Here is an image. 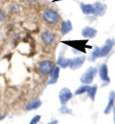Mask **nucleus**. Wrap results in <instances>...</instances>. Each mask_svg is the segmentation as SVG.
<instances>
[{
    "mask_svg": "<svg viewBox=\"0 0 115 124\" xmlns=\"http://www.w3.org/2000/svg\"><path fill=\"white\" fill-rule=\"evenodd\" d=\"M97 73V68L90 67L84 73L82 74L80 79V82L82 83L85 84V85L91 84L93 81L94 78L96 76Z\"/></svg>",
    "mask_w": 115,
    "mask_h": 124,
    "instance_id": "nucleus-1",
    "label": "nucleus"
},
{
    "mask_svg": "<svg viewBox=\"0 0 115 124\" xmlns=\"http://www.w3.org/2000/svg\"><path fill=\"white\" fill-rule=\"evenodd\" d=\"M43 17L44 21L50 24H54L60 19L57 12L52 9L45 10L43 14Z\"/></svg>",
    "mask_w": 115,
    "mask_h": 124,
    "instance_id": "nucleus-2",
    "label": "nucleus"
},
{
    "mask_svg": "<svg viewBox=\"0 0 115 124\" xmlns=\"http://www.w3.org/2000/svg\"><path fill=\"white\" fill-rule=\"evenodd\" d=\"M115 44V41L114 39H108L106 41L105 44L99 49V57H105L108 55L112 49Z\"/></svg>",
    "mask_w": 115,
    "mask_h": 124,
    "instance_id": "nucleus-3",
    "label": "nucleus"
},
{
    "mask_svg": "<svg viewBox=\"0 0 115 124\" xmlns=\"http://www.w3.org/2000/svg\"><path fill=\"white\" fill-rule=\"evenodd\" d=\"M72 93L70 90L66 87L62 88L59 93V100L62 105H65L66 104L70 101L72 98Z\"/></svg>",
    "mask_w": 115,
    "mask_h": 124,
    "instance_id": "nucleus-4",
    "label": "nucleus"
},
{
    "mask_svg": "<svg viewBox=\"0 0 115 124\" xmlns=\"http://www.w3.org/2000/svg\"><path fill=\"white\" fill-rule=\"evenodd\" d=\"M53 64L50 61H44L40 64L39 69L40 72L43 75H48L53 70Z\"/></svg>",
    "mask_w": 115,
    "mask_h": 124,
    "instance_id": "nucleus-5",
    "label": "nucleus"
},
{
    "mask_svg": "<svg viewBox=\"0 0 115 124\" xmlns=\"http://www.w3.org/2000/svg\"><path fill=\"white\" fill-rule=\"evenodd\" d=\"M85 59H86V56L85 55H81L74 58L73 59H71L69 68L73 70L81 68L83 64L84 63Z\"/></svg>",
    "mask_w": 115,
    "mask_h": 124,
    "instance_id": "nucleus-6",
    "label": "nucleus"
},
{
    "mask_svg": "<svg viewBox=\"0 0 115 124\" xmlns=\"http://www.w3.org/2000/svg\"><path fill=\"white\" fill-rule=\"evenodd\" d=\"M99 75L101 80L104 82L103 85H108L110 82V78L108 76V67L106 64H103L100 67L99 70Z\"/></svg>",
    "mask_w": 115,
    "mask_h": 124,
    "instance_id": "nucleus-7",
    "label": "nucleus"
},
{
    "mask_svg": "<svg viewBox=\"0 0 115 124\" xmlns=\"http://www.w3.org/2000/svg\"><path fill=\"white\" fill-rule=\"evenodd\" d=\"M97 34V30L90 26L85 27L81 31L82 36L89 39H92L96 37Z\"/></svg>",
    "mask_w": 115,
    "mask_h": 124,
    "instance_id": "nucleus-8",
    "label": "nucleus"
},
{
    "mask_svg": "<svg viewBox=\"0 0 115 124\" xmlns=\"http://www.w3.org/2000/svg\"><path fill=\"white\" fill-rule=\"evenodd\" d=\"M108 100V103L107 104L105 110H104V113L106 115L109 114L110 113L111 110H112L114 106L115 100V92L114 91H111L109 92Z\"/></svg>",
    "mask_w": 115,
    "mask_h": 124,
    "instance_id": "nucleus-9",
    "label": "nucleus"
},
{
    "mask_svg": "<svg viewBox=\"0 0 115 124\" xmlns=\"http://www.w3.org/2000/svg\"><path fill=\"white\" fill-rule=\"evenodd\" d=\"M93 6L94 8V15L96 16H102L105 14L106 9V7L105 5H103L99 2H97L94 3V4Z\"/></svg>",
    "mask_w": 115,
    "mask_h": 124,
    "instance_id": "nucleus-10",
    "label": "nucleus"
},
{
    "mask_svg": "<svg viewBox=\"0 0 115 124\" xmlns=\"http://www.w3.org/2000/svg\"><path fill=\"white\" fill-rule=\"evenodd\" d=\"M60 68L59 67H56L51 72L50 79L48 80L47 85H54L57 82L58 79L60 76Z\"/></svg>",
    "mask_w": 115,
    "mask_h": 124,
    "instance_id": "nucleus-11",
    "label": "nucleus"
},
{
    "mask_svg": "<svg viewBox=\"0 0 115 124\" xmlns=\"http://www.w3.org/2000/svg\"><path fill=\"white\" fill-rule=\"evenodd\" d=\"M41 38L42 41L46 44H50L53 43L55 38L53 33L49 31L43 32L41 35Z\"/></svg>",
    "mask_w": 115,
    "mask_h": 124,
    "instance_id": "nucleus-12",
    "label": "nucleus"
},
{
    "mask_svg": "<svg viewBox=\"0 0 115 124\" xmlns=\"http://www.w3.org/2000/svg\"><path fill=\"white\" fill-rule=\"evenodd\" d=\"M72 59H69V58H65L63 55H60L58 57L57 63L60 65L61 68L63 69L66 68L67 67H69Z\"/></svg>",
    "mask_w": 115,
    "mask_h": 124,
    "instance_id": "nucleus-13",
    "label": "nucleus"
},
{
    "mask_svg": "<svg viewBox=\"0 0 115 124\" xmlns=\"http://www.w3.org/2000/svg\"><path fill=\"white\" fill-rule=\"evenodd\" d=\"M80 8L83 13L85 15L93 14L94 8L93 6L91 4H85L84 3H81L80 5Z\"/></svg>",
    "mask_w": 115,
    "mask_h": 124,
    "instance_id": "nucleus-14",
    "label": "nucleus"
},
{
    "mask_svg": "<svg viewBox=\"0 0 115 124\" xmlns=\"http://www.w3.org/2000/svg\"><path fill=\"white\" fill-rule=\"evenodd\" d=\"M72 30V23L69 20L63 22L61 25V33L63 35L67 34Z\"/></svg>",
    "mask_w": 115,
    "mask_h": 124,
    "instance_id": "nucleus-15",
    "label": "nucleus"
},
{
    "mask_svg": "<svg viewBox=\"0 0 115 124\" xmlns=\"http://www.w3.org/2000/svg\"><path fill=\"white\" fill-rule=\"evenodd\" d=\"M97 89V85H93V86H89L88 88V90L87 91L88 97L90 98V100H92V101H94Z\"/></svg>",
    "mask_w": 115,
    "mask_h": 124,
    "instance_id": "nucleus-16",
    "label": "nucleus"
},
{
    "mask_svg": "<svg viewBox=\"0 0 115 124\" xmlns=\"http://www.w3.org/2000/svg\"><path fill=\"white\" fill-rule=\"evenodd\" d=\"M42 105V102L40 100H36L32 102L29 103L25 107V110L27 111H30L32 110H36L39 108Z\"/></svg>",
    "mask_w": 115,
    "mask_h": 124,
    "instance_id": "nucleus-17",
    "label": "nucleus"
},
{
    "mask_svg": "<svg viewBox=\"0 0 115 124\" xmlns=\"http://www.w3.org/2000/svg\"><path fill=\"white\" fill-rule=\"evenodd\" d=\"M99 48L96 45L94 46V50L93 51L91 55L89 56L88 60L90 62H95L96 61L97 58H99L100 52H99Z\"/></svg>",
    "mask_w": 115,
    "mask_h": 124,
    "instance_id": "nucleus-18",
    "label": "nucleus"
},
{
    "mask_svg": "<svg viewBox=\"0 0 115 124\" xmlns=\"http://www.w3.org/2000/svg\"><path fill=\"white\" fill-rule=\"evenodd\" d=\"M89 85H81V87H80L78 88L77 90L75 91V94L76 95H79V94H83L84 93L87 92V91Z\"/></svg>",
    "mask_w": 115,
    "mask_h": 124,
    "instance_id": "nucleus-19",
    "label": "nucleus"
},
{
    "mask_svg": "<svg viewBox=\"0 0 115 124\" xmlns=\"http://www.w3.org/2000/svg\"><path fill=\"white\" fill-rule=\"evenodd\" d=\"M59 111L61 114H71L72 113V110L67 108L65 105H63L61 107H60Z\"/></svg>",
    "mask_w": 115,
    "mask_h": 124,
    "instance_id": "nucleus-20",
    "label": "nucleus"
},
{
    "mask_svg": "<svg viewBox=\"0 0 115 124\" xmlns=\"http://www.w3.org/2000/svg\"><path fill=\"white\" fill-rule=\"evenodd\" d=\"M41 118V115H36L34 116V117H33V118L31 120V121H30L29 124H35L38 123L40 121Z\"/></svg>",
    "mask_w": 115,
    "mask_h": 124,
    "instance_id": "nucleus-21",
    "label": "nucleus"
},
{
    "mask_svg": "<svg viewBox=\"0 0 115 124\" xmlns=\"http://www.w3.org/2000/svg\"><path fill=\"white\" fill-rule=\"evenodd\" d=\"M5 18V17L4 15V14H3V12L0 11V22H2L4 20Z\"/></svg>",
    "mask_w": 115,
    "mask_h": 124,
    "instance_id": "nucleus-22",
    "label": "nucleus"
},
{
    "mask_svg": "<svg viewBox=\"0 0 115 124\" xmlns=\"http://www.w3.org/2000/svg\"><path fill=\"white\" fill-rule=\"evenodd\" d=\"M114 123L115 124V102L114 103Z\"/></svg>",
    "mask_w": 115,
    "mask_h": 124,
    "instance_id": "nucleus-23",
    "label": "nucleus"
},
{
    "mask_svg": "<svg viewBox=\"0 0 115 124\" xmlns=\"http://www.w3.org/2000/svg\"><path fill=\"white\" fill-rule=\"evenodd\" d=\"M27 1L29 2H34L38 1V0H27Z\"/></svg>",
    "mask_w": 115,
    "mask_h": 124,
    "instance_id": "nucleus-24",
    "label": "nucleus"
},
{
    "mask_svg": "<svg viewBox=\"0 0 115 124\" xmlns=\"http://www.w3.org/2000/svg\"><path fill=\"white\" fill-rule=\"evenodd\" d=\"M57 123H58V121H53L51 122V123H49L48 124H57Z\"/></svg>",
    "mask_w": 115,
    "mask_h": 124,
    "instance_id": "nucleus-25",
    "label": "nucleus"
}]
</instances>
